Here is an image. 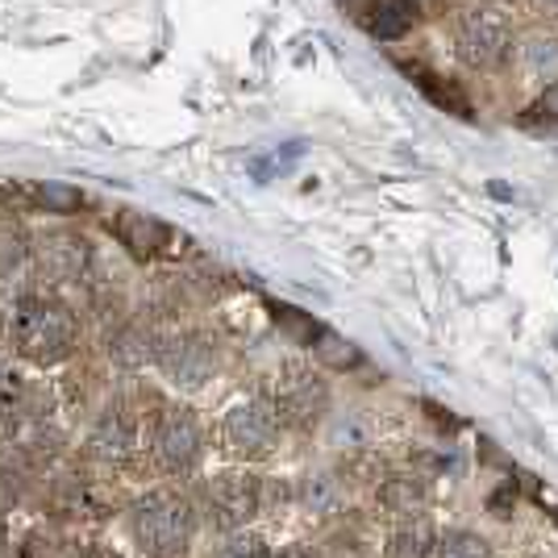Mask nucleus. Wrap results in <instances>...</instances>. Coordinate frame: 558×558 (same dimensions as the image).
<instances>
[{
  "instance_id": "obj_17",
  "label": "nucleus",
  "mask_w": 558,
  "mask_h": 558,
  "mask_svg": "<svg viewBox=\"0 0 558 558\" xmlns=\"http://www.w3.org/2000/svg\"><path fill=\"white\" fill-rule=\"evenodd\" d=\"M217 558H271V555H267L263 537H255V534H230L226 542H221Z\"/></svg>"
},
{
  "instance_id": "obj_11",
  "label": "nucleus",
  "mask_w": 558,
  "mask_h": 558,
  "mask_svg": "<svg viewBox=\"0 0 558 558\" xmlns=\"http://www.w3.org/2000/svg\"><path fill=\"white\" fill-rule=\"evenodd\" d=\"M517 63L530 80H558V34L534 29L517 43Z\"/></svg>"
},
{
  "instance_id": "obj_23",
  "label": "nucleus",
  "mask_w": 558,
  "mask_h": 558,
  "mask_svg": "<svg viewBox=\"0 0 558 558\" xmlns=\"http://www.w3.org/2000/svg\"><path fill=\"white\" fill-rule=\"evenodd\" d=\"M409 4H413L417 13H434V9H442L446 0H409Z\"/></svg>"
},
{
  "instance_id": "obj_1",
  "label": "nucleus",
  "mask_w": 558,
  "mask_h": 558,
  "mask_svg": "<svg viewBox=\"0 0 558 558\" xmlns=\"http://www.w3.org/2000/svg\"><path fill=\"white\" fill-rule=\"evenodd\" d=\"M196 534V509L180 492H150L134 505V537L155 558H175Z\"/></svg>"
},
{
  "instance_id": "obj_22",
  "label": "nucleus",
  "mask_w": 558,
  "mask_h": 558,
  "mask_svg": "<svg viewBox=\"0 0 558 558\" xmlns=\"http://www.w3.org/2000/svg\"><path fill=\"white\" fill-rule=\"evenodd\" d=\"M13 392H17V375H9L0 367V400H9Z\"/></svg>"
},
{
  "instance_id": "obj_12",
  "label": "nucleus",
  "mask_w": 558,
  "mask_h": 558,
  "mask_svg": "<svg viewBox=\"0 0 558 558\" xmlns=\"http://www.w3.org/2000/svg\"><path fill=\"white\" fill-rule=\"evenodd\" d=\"M296 500L317 517H329L342 505V480L333 471H308L301 484H296Z\"/></svg>"
},
{
  "instance_id": "obj_8",
  "label": "nucleus",
  "mask_w": 558,
  "mask_h": 558,
  "mask_svg": "<svg viewBox=\"0 0 558 558\" xmlns=\"http://www.w3.org/2000/svg\"><path fill=\"white\" fill-rule=\"evenodd\" d=\"M326 384L317 379V375L308 372V367H288L283 379H279V417H288L292 425H313V421L326 413Z\"/></svg>"
},
{
  "instance_id": "obj_5",
  "label": "nucleus",
  "mask_w": 558,
  "mask_h": 558,
  "mask_svg": "<svg viewBox=\"0 0 558 558\" xmlns=\"http://www.w3.org/2000/svg\"><path fill=\"white\" fill-rule=\"evenodd\" d=\"M279 409L271 400H242L233 404L230 417H226V442L238 454H263L267 446L276 442L279 434Z\"/></svg>"
},
{
  "instance_id": "obj_6",
  "label": "nucleus",
  "mask_w": 558,
  "mask_h": 558,
  "mask_svg": "<svg viewBox=\"0 0 558 558\" xmlns=\"http://www.w3.org/2000/svg\"><path fill=\"white\" fill-rule=\"evenodd\" d=\"M155 359H159V367H163L167 379L180 384V388H201V384L213 375V367H217L213 347L205 342V338H196V333L167 338L163 347L155 350Z\"/></svg>"
},
{
  "instance_id": "obj_18",
  "label": "nucleus",
  "mask_w": 558,
  "mask_h": 558,
  "mask_svg": "<svg viewBox=\"0 0 558 558\" xmlns=\"http://www.w3.org/2000/svg\"><path fill=\"white\" fill-rule=\"evenodd\" d=\"M38 201L47 205V209H54V213H71V209H80V192L75 187H59V184H47V187H38Z\"/></svg>"
},
{
  "instance_id": "obj_9",
  "label": "nucleus",
  "mask_w": 558,
  "mask_h": 558,
  "mask_svg": "<svg viewBox=\"0 0 558 558\" xmlns=\"http://www.w3.org/2000/svg\"><path fill=\"white\" fill-rule=\"evenodd\" d=\"M134 450H138V425H134V417H125L121 409H109L93 425V434H88V454H93L96 463L121 466L134 459Z\"/></svg>"
},
{
  "instance_id": "obj_21",
  "label": "nucleus",
  "mask_w": 558,
  "mask_h": 558,
  "mask_svg": "<svg viewBox=\"0 0 558 558\" xmlns=\"http://www.w3.org/2000/svg\"><path fill=\"white\" fill-rule=\"evenodd\" d=\"M342 9H347L354 22H372V13L379 9V0H342Z\"/></svg>"
},
{
  "instance_id": "obj_14",
  "label": "nucleus",
  "mask_w": 558,
  "mask_h": 558,
  "mask_svg": "<svg viewBox=\"0 0 558 558\" xmlns=\"http://www.w3.org/2000/svg\"><path fill=\"white\" fill-rule=\"evenodd\" d=\"M317 359H322V363H329V367H338V372H342V367H354V363H359V350L350 347L347 338H338V333H329V329H317Z\"/></svg>"
},
{
  "instance_id": "obj_2",
  "label": "nucleus",
  "mask_w": 558,
  "mask_h": 558,
  "mask_svg": "<svg viewBox=\"0 0 558 558\" xmlns=\"http://www.w3.org/2000/svg\"><path fill=\"white\" fill-rule=\"evenodd\" d=\"M454 50L466 68L492 71L509 59L512 50V29L509 17L496 4H466L463 13L454 17Z\"/></svg>"
},
{
  "instance_id": "obj_16",
  "label": "nucleus",
  "mask_w": 558,
  "mask_h": 558,
  "mask_svg": "<svg viewBox=\"0 0 558 558\" xmlns=\"http://www.w3.org/2000/svg\"><path fill=\"white\" fill-rule=\"evenodd\" d=\"M434 555V534L425 525H409L392 537V558H429Z\"/></svg>"
},
{
  "instance_id": "obj_20",
  "label": "nucleus",
  "mask_w": 558,
  "mask_h": 558,
  "mask_svg": "<svg viewBox=\"0 0 558 558\" xmlns=\"http://www.w3.org/2000/svg\"><path fill=\"white\" fill-rule=\"evenodd\" d=\"M333 442H350V446H363V429H359V421H338V429H333Z\"/></svg>"
},
{
  "instance_id": "obj_19",
  "label": "nucleus",
  "mask_w": 558,
  "mask_h": 558,
  "mask_svg": "<svg viewBox=\"0 0 558 558\" xmlns=\"http://www.w3.org/2000/svg\"><path fill=\"white\" fill-rule=\"evenodd\" d=\"M534 113L546 117V121H558V80L542 88V96H537V105H534Z\"/></svg>"
},
{
  "instance_id": "obj_3",
  "label": "nucleus",
  "mask_w": 558,
  "mask_h": 558,
  "mask_svg": "<svg viewBox=\"0 0 558 558\" xmlns=\"http://www.w3.org/2000/svg\"><path fill=\"white\" fill-rule=\"evenodd\" d=\"M13 338L22 354L38 363H59L75 342V322L63 304L54 301H25L13 317Z\"/></svg>"
},
{
  "instance_id": "obj_10",
  "label": "nucleus",
  "mask_w": 558,
  "mask_h": 558,
  "mask_svg": "<svg viewBox=\"0 0 558 558\" xmlns=\"http://www.w3.org/2000/svg\"><path fill=\"white\" fill-rule=\"evenodd\" d=\"M117 238H121L134 255L150 258L167 246V226L163 221H155V217H146V213L125 209L121 217H117Z\"/></svg>"
},
{
  "instance_id": "obj_25",
  "label": "nucleus",
  "mask_w": 558,
  "mask_h": 558,
  "mask_svg": "<svg viewBox=\"0 0 558 558\" xmlns=\"http://www.w3.org/2000/svg\"><path fill=\"white\" fill-rule=\"evenodd\" d=\"M550 4H555V13H558V0H550Z\"/></svg>"
},
{
  "instance_id": "obj_24",
  "label": "nucleus",
  "mask_w": 558,
  "mask_h": 558,
  "mask_svg": "<svg viewBox=\"0 0 558 558\" xmlns=\"http://www.w3.org/2000/svg\"><path fill=\"white\" fill-rule=\"evenodd\" d=\"M276 558H317L313 550H304V546H288V550H279Z\"/></svg>"
},
{
  "instance_id": "obj_7",
  "label": "nucleus",
  "mask_w": 558,
  "mask_h": 558,
  "mask_svg": "<svg viewBox=\"0 0 558 558\" xmlns=\"http://www.w3.org/2000/svg\"><path fill=\"white\" fill-rule=\"evenodd\" d=\"M263 505V488L255 475H221L209 484V512L221 530L246 525Z\"/></svg>"
},
{
  "instance_id": "obj_15",
  "label": "nucleus",
  "mask_w": 558,
  "mask_h": 558,
  "mask_svg": "<svg viewBox=\"0 0 558 558\" xmlns=\"http://www.w3.org/2000/svg\"><path fill=\"white\" fill-rule=\"evenodd\" d=\"M438 558H492L488 542L480 534H466V530H454L438 542Z\"/></svg>"
},
{
  "instance_id": "obj_4",
  "label": "nucleus",
  "mask_w": 558,
  "mask_h": 558,
  "mask_svg": "<svg viewBox=\"0 0 558 558\" xmlns=\"http://www.w3.org/2000/svg\"><path fill=\"white\" fill-rule=\"evenodd\" d=\"M150 454L155 463L171 471V475H187L192 466L201 463L205 454V438H201V425L187 409H167L163 417L155 421V434H150Z\"/></svg>"
},
{
  "instance_id": "obj_13",
  "label": "nucleus",
  "mask_w": 558,
  "mask_h": 558,
  "mask_svg": "<svg viewBox=\"0 0 558 558\" xmlns=\"http://www.w3.org/2000/svg\"><path fill=\"white\" fill-rule=\"evenodd\" d=\"M413 25H417V9L409 0H379V9L372 13L367 29H372L375 38L392 43V38H404Z\"/></svg>"
}]
</instances>
